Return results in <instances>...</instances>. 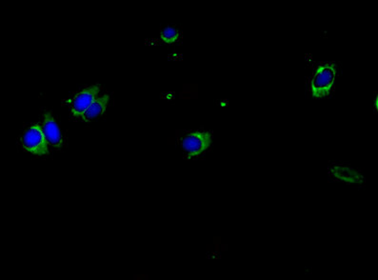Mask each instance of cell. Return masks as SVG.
<instances>
[{"label":"cell","mask_w":378,"mask_h":280,"mask_svg":"<svg viewBox=\"0 0 378 280\" xmlns=\"http://www.w3.org/2000/svg\"><path fill=\"white\" fill-rule=\"evenodd\" d=\"M100 91H102V86L99 84L87 87V88L82 89L80 92H76V96L63 102V105H68L71 115L74 118L81 120L83 113L99 97Z\"/></svg>","instance_id":"obj_3"},{"label":"cell","mask_w":378,"mask_h":280,"mask_svg":"<svg viewBox=\"0 0 378 280\" xmlns=\"http://www.w3.org/2000/svg\"><path fill=\"white\" fill-rule=\"evenodd\" d=\"M374 105H375V110H377L378 109V99H377V97H375Z\"/></svg>","instance_id":"obj_8"},{"label":"cell","mask_w":378,"mask_h":280,"mask_svg":"<svg viewBox=\"0 0 378 280\" xmlns=\"http://www.w3.org/2000/svg\"><path fill=\"white\" fill-rule=\"evenodd\" d=\"M18 144L29 154L46 157L50 154L49 145L42 131L41 125L34 123L29 127L18 139Z\"/></svg>","instance_id":"obj_2"},{"label":"cell","mask_w":378,"mask_h":280,"mask_svg":"<svg viewBox=\"0 0 378 280\" xmlns=\"http://www.w3.org/2000/svg\"><path fill=\"white\" fill-rule=\"evenodd\" d=\"M337 67L334 63H322L314 71L311 79V92L314 99H323L330 94L337 78Z\"/></svg>","instance_id":"obj_1"},{"label":"cell","mask_w":378,"mask_h":280,"mask_svg":"<svg viewBox=\"0 0 378 280\" xmlns=\"http://www.w3.org/2000/svg\"><path fill=\"white\" fill-rule=\"evenodd\" d=\"M41 125L45 139L48 142L49 148L55 150L62 149L63 144L62 132H60L59 127H58L52 113H43Z\"/></svg>","instance_id":"obj_5"},{"label":"cell","mask_w":378,"mask_h":280,"mask_svg":"<svg viewBox=\"0 0 378 280\" xmlns=\"http://www.w3.org/2000/svg\"><path fill=\"white\" fill-rule=\"evenodd\" d=\"M213 144V134L208 131H195L181 139V146L188 158L200 157Z\"/></svg>","instance_id":"obj_4"},{"label":"cell","mask_w":378,"mask_h":280,"mask_svg":"<svg viewBox=\"0 0 378 280\" xmlns=\"http://www.w3.org/2000/svg\"><path fill=\"white\" fill-rule=\"evenodd\" d=\"M109 102L110 97L108 94H103V96L97 97L91 106L88 108V110L83 113L81 120L89 123L100 118L106 112Z\"/></svg>","instance_id":"obj_6"},{"label":"cell","mask_w":378,"mask_h":280,"mask_svg":"<svg viewBox=\"0 0 378 280\" xmlns=\"http://www.w3.org/2000/svg\"><path fill=\"white\" fill-rule=\"evenodd\" d=\"M160 38L162 39L163 42H165V43H174V42L178 41L179 33L176 29L167 27L163 29V31H161Z\"/></svg>","instance_id":"obj_7"}]
</instances>
